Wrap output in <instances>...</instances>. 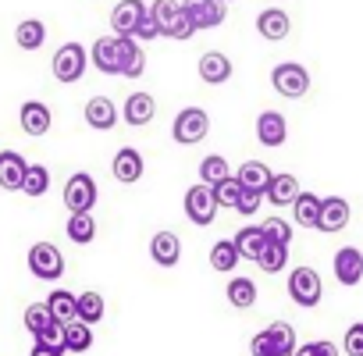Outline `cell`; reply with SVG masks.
<instances>
[{
	"label": "cell",
	"mask_w": 363,
	"mask_h": 356,
	"mask_svg": "<svg viewBox=\"0 0 363 356\" xmlns=\"http://www.w3.org/2000/svg\"><path fill=\"white\" fill-rule=\"evenodd\" d=\"M207 132H211V118H207L203 107H182L178 118H174V125H171V139L182 143V146H196V143H203Z\"/></svg>",
	"instance_id": "obj_1"
},
{
	"label": "cell",
	"mask_w": 363,
	"mask_h": 356,
	"mask_svg": "<svg viewBox=\"0 0 363 356\" xmlns=\"http://www.w3.org/2000/svg\"><path fill=\"white\" fill-rule=\"evenodd\" d=\"M89 68V54L82 43H61L54 54V79L57 82H79Z\"/></svg>",
	"instance_id": "obj_2"
},
{
	"label": "cell",
	"mask_w": 363,
	"mask_h": 356,
	"mask_svg": "<svg viewBox=\"0 0 363 356\" xmlns=\"http://www.w3.org/2000/svg\"><path fill=\"white\" fill-rule=\"evenodd\" d=\"M271 86H274L278 96L299 100V96H306V89H310V72H306L303 65H296V61H285V65H278V68L271 72Z\"/></svg>",
	"instance_id": "obj_3"
},
{
	"label": "cell",
	"mask_w": 363,
	"mask_h": 356,
	"mask_svg": "<svg viewBox=\"0 0 363 356\" xmlns=\"http://www.w3.org/2000/svg\"><path fill=\"white\" fill-rule=\"evenodd\" d=\"M289 296H292V303L296 306H317L320 303V296H324V285H320V274L313 271V267H296L292 274H289Z\"/></svg>",
	"instance_id": "obj_4"
},
{
	"label": "cell",
	"mask_w": 363,
	"mask_h": 356,
	"mask_svg": "<svg viewBox=\"0 0 363 356\" xmlns=\"http://www.w3.org/2000/svg\"><path fill=\"white\" fill-rule=\"evenodd\" d=\"M178 8L193 22V29H218L228 18V4H221V0H182Z\"/></svg>",
	"instance_id": "obj_5"
},
{
	"label": "cell",
	"mask_w": 363,
	"mask_h": 356,
	"mask_svg": "<svg viewBox=\"0 0 363 356\" xmlns=\"http://www.w3.org/2000/svg\"><path fill=\"white\" fill-rule=\"evenodd\" d=\"M29 271L40 278V282H57L65 274V257L54 243H36L29 250Z\"/></svg>",
	"instance_id": "obj_6"
},
{
	"label": "cell",
	"mask_w": 363,
	"mask_h": 356,
	"mask_svg": "<svg viewBox=\"0 0 363 356\" xmlns=\"http://www.w3.org/2000/svg\"><path fill=\"white\" fill-rule=\"evenodd\" d=\"M93 204H96V182H93V174H86V171L72 174L68 182H65V207L72 214H89Z\"/></svg>",
	"instance_id": "obj_7"
},
{
	"label": "cell",
	"mask_w": 363,
	"mask_h": 356,
	"mask_svg": "<svg viewBox=\"0 0 363 356\" xmlns=\"http://www.w3.org/2000/svg\"><path fill=\"white\" fill-rule=\"evenodd\" d=\"M114 54H118V75L125 79H139L146 72V54L135 40L128 36H114Z\"/></svg>",
	"instance_id": "obj_8"
},
{
	"label": "cell",
	"mask_w": 363,
	"mask_h": 356,
	"mask_svg": "<svg viewBox=\"0 0 363 356\" xmlns=\"http://www.w3.org/2000/svg\"><path fill=\"white\" fill-rule=\"evenodd\" d=\"M186 218L193 221V225H211L214 218H218V204H214V196H211V186H193L189 193H186Z\"/></svg>",
	"instance_id": "obj_9"
},
{
	"label": "cell",
	"mask_w": 363,
	"mask_h": 356,
	"mask_svg": "<svg viewBox=\"0 0 363 356\" xmlns=\"http://www.w3.org/2000/svg\"><path fill=\"white\" fill-rule=\"evenodd\" d=\"M26 167H29V160L18 150H0V189L18 193L22 178H26Z\"/></svg>",
	"instance_id": "obj_10"
},
{
	"label": "cell",
	"mask_w": 363,
	"mask_h": 356,
	"mask_svg": "<svg viewBox=\"0 0 363 356\" xmlns=\"http://www.w3.org/2000/svg\"><path fill=\"white\" fill-rule=\"evenodd\" d=\"M18 121H22V132L26 135H33V139H40V135H47L50 132V107L47 104H40V100H26L22 104V111H18Z\"/></svg>",
	"instance_id": "obj_11"
},
{
	"label": "cell",
	"mask_w": 363,
	"mask_h": 356,
	"mask_svg": "<svg viewBox=\"0 0 363 356\" xmlns=\"http://www.w3.org/2000/svg\"><path fill=\"white\" fill-rule=\"evenodd\" d=\"M143 153L139 150H132V146H121L118 153H114V164H111V171H114V178L121 186H132V182H139L143 178Z\"/></svg>",
	"instance_id": "obj_12"
},
{
	"label": "cell",
	"mask_w": 363,
	"mask_h": 356,
	"mask_svg": "<svg viewBox=\"0 0 363 356\" xmlns=\"http://www.w3.org/2000/svg\"><path fill=\"white\" fill-rule=\"evenodd\" d=\"M257 139H260L264 146L278 150V146L289 139V121H285V114H278V111H264V114L257 118Z\"/></svg>",
	"instance_id": "obj_13"
},
{
	"label": "cell",
	"mask_w": 363,
	"mask_h": 356,
	"mask_svg": "<svg viewBox=\"0 0 363 356\" xmlns=\"http://www.w3.org/2000/svg\"><path fill=\"white\" fill-rule=\"evenodd\" d=\"M335 278L342 285H359L363 282V253L356 246H342L335 253Z\"/></svg>",
	"instance_id": "obj_14"
},
{
	"label": "cell",
	"mask_w": 363,
	"mask_h": 356,
	"mask_svg": "<svg viewBox=\"0 0 363 356\" xmlns=\"http://www.w3.org/2000/svg\"><path fill=\"white\" fill-rule=\"evenodd\" d=\"M299 196V182H296V174H271L267 178V189H264V200L274 204V207H292V200Z\"/></svg>",
	"instance_id": "obj_15"
},
{
	"label": "cell",
	"mask_w": 363,
	"mask_h": 356,
	"mask_svg": "<svg viewBox=\"0 0 363 356\" xmlns=\"http://www.w3.org/2000/svg\"><path fill=\"white\" fill-rule=\"evenodd\" d=\"M257 33H260L264 40H271V43H281V40L292 33V18H289L281 8H267V11L257 15Z\"/></svg>",
	"instance_id": "obj_16"
},
{
	"label": "cell",
	"mask_w": 363,
	"mask_h": 356,
	"mask_svg": "<svg viewBox=\"0 0 363 356\" xmlns=\"http://www.w3.org/2000/svg\"><path fill=\"white\" fill-rule=\"evenodd\" d=\"M349 225V204L342 196H328L320 200V211H317V228L320 232H342Z\"/></svg>",
	"instance_id": "obj_17"
},
{
	"label": "cell",
	"mask_w": 363,
	"mask_h": 356,
	"mask_svg": "<svg viewBox=\"0 0 363 356\" xmlns=\"http://www.w3.org/2000/svg\"><path fill=\"white\" fill-rule=\"evenodd\" d=\"M274 171L264 164V160H246L232 178H235V182H239V189L242 193H260L264 196V189H267V178H271Z\"/></svg>",
	"instance_id": "obj_18"
},
{
	"label": "cell",
	"mask_w": 363,
	"mask_h": 356,
	"mask_svg": "<svg viewBox=\"0 0 363 356\" xmlns=\"http://www.w3.org/2000/svg\"><path fill=\"white\" fill-rule=\"evenodd\" d=\"M200 79H203L207 86H221V82H228V79H232V61H228V54H221V50H207V54L200 57Z\"/></svg>",
	"instance_id": "obj_19"
},
{
	"label": "cell",
	"mask_w": 363,
	"mask_h": 356,
	"mask_svg": "<svg viewBox=\"0 0 363 356\" xmlns=\"http://www.w3.org/2000/svg\"><path fill=\"white\" fill-rule=\"evenodd\" d=\"M150 257H153V264H160V267H174V264L182 260V243H178V235H174V232H157V235L150 239Z\"/></svg>",
	"instance_id": "obj_20"
},
{
	"label": "cell",
	"mask_w": 363,
	"mask_h": 356,
	"mask_svg": "<svg viewBox=\"0 0 363 356\" xmlns=\"http://www.w3.org/2000/svg\"><path fill=\"white\" fill-rule=\"evenodd\" d=\"M146 15V4L143 0H121V4L111 11V29L118 33V36H132V29H135V22Z\"/></svg>",
	"instance_id": "obj_21"
},
{
	"label": "cell",
	"mask_w": 363,
	"mask_h": 356,
	"mask_svg": "<svg viewBox=\"0 0 363 356\" xmlns=\"http://www.w3.org/2000/svg\"><path fill=\"white\" fill-rule=\"evenodd\" d=\"M153 111H157V100L150 96V93H132L128 100H125V121L132 125V128H143V125H150L153 121Z\"/></svg>",
	"instance_id": "obj_22"
},
{
	"label": "cell",
	"mask_w": 363,
	"mask_h": 356,
	"mask_svg": "<svg viewBox=\"0 0 363 356\" xmlns=\"http://www.w3.org/2000/svg\"><path fill=\"white\" fill-rule=\"evenodd\" d=\"M86 121H89V128H96V132H111V128L118 125V107H114L107 96H93V100L86 104Z\"/></svg>",
	"instance_id": "obj_23"
},
{
	"label": "cell",
	"mask_w": 363,
	"mask_h": 356,
	"mask_svg": "<svg viewBox=\"0 0 363 356\" xmlns=\"http://www.w3.org/2000/svg\"><path fill=\"white\" fill-rule=\"evenodd\" d=\"M232 246H235L239 260H257L260 250H264V232H260V225H246L242 232H235Z\"/></svg>",
	"instance_id": "obj_24"
},
{
	"label": "cell",
	"mask_w": 363,
	"mask_h": 356,
	"mask_svg": "<svg viewBox=\"0 0 363 356\" xmlns=\"http://www.w3.org/2000/svg\"><path fill=\"white\" fill-rule=\"evenodd\" d=\"M104 313H107V306H104V296L100 292H82V296H75V321H82V324H96V321H104Z\"/></svg>",
	"instance_id": "obj_25"
},
{
	"label": "cell",
	"mask_w": 363,
	"mask_h": 356,
	"mask_svg": "<svg viewBox=\"0 0 363 356\" xmlns=\"http://www.w3.org/2000/svg\"><path fill=\"white\" fill-rule=\"evenodd\" d=\"M61 349H65V352H86V349H93V328L82 324V321H68V324H65Z\"/></svg>",
	"instance_id": "obj_26"
},
{
	"label": "cell",
	"mask_w": 363,
	"mask_h": 356,
	"mask_svg": "<svg viewBox=\"0 0 363 356\" xmlns=\"http://www.w3.org/2000/svg\"><path fill=\"white\" fill-rule=\"evenodd\" d=\"M86 54H89V61H93V65H96V68H100L104 75H118V54H114V36H111V40H107V36H100V40H96V43H93V47H89Z\"/></svg>",
	"instance_id": "obj_27"
},
{
	"label": "cell",
	"mask_w": 363,
	"mask_h": 356,
	"mask_svg": "<svg viewBox=\"0 0 363 356\" xmlns=\"http://www.w3.org/2000/svg\"><path fill=\"white\" fill-rule=\"evenodd\" d=\"M43 40H47V26H43L40 18H26V22H18V29H15V43H18L22 50H40Z\"/></svg>",
	"instance_id": "obj_28"
},
{
	"label": "cell",
	"mask_w": 363,
	"mask_h": 356,
	"mask_svg": "<svg viewBox=\"0 0 363 356\" xmlns=\"http://www.w3.org/2000/svg\"><path fill=\"white\" fill-rule=\"evenodd\" d=\"M43 306H47V313H50L57 324H68V321H75V292H68V289H57V292H50V299H47Z\"/></svg>",
	"instance_id": "obj_29"
},
{
	"label": "cell",
	"mask_w": 363,
	"mask_h": 356,
	"mask_svg": "<svg viewBox=\"0 0 363 356\" xmlns=\"http://www.w3.org/2000/svg\"><path fill=\"white\" fill-rule=\"evenodd\" d=\"M317 211H320V196H313V193H299L292 200V218L303 228H317Z\"/></svg>",
	"instance_id": "obj_30"
},
{
	"label": "cell",
	"mask_w": 363,
	"mask_h": 356,
	"mask_svg": "<svg viewBox=\"0 0 363 356\" xmlns=\"http://www.w3.org/2000/svg\"><path fill=\"white\" fill-rule=\"evenodd\" d=\"M65 232H68V239L75 246H89L96 239V221H93V214H72L68 225H65Z\"/></svg>",
	"instance_id": "obj_31"
},
{
	"label": "cell",
	"mask_w": 363,
	"mask_h": 356,
	"mask_svg": "<svg viewBox=\"0 0 363 356\" xmlns=\"http://www.w3.org/2000/svg\"><path fill=\"white\" fill-rule=\"evenodd\" d=\"M47 189H50V167H47V164H29L18 193H26V196H43Z\"/></svg>",
	"instance_id": "obj_32"
},
{
	"label": "cell",
	"mask_w": 363,
	"mask_h": 356,
	"mask_svg": "<svg viewBox=\"0 0 363 356\" xmlns=\"http://www.w3.org/2000/svg\"><path fill=\"white\" fill-rule=\"evenodd\" d=\"M228 174H232V167H228V160H225L221 153H211V157L200 160V178H203V186H218V182H225Z\"/></svg>",
	"instance_id": "obj_33"
},
{
	"label": "cell",
	"mask_w": 363,
	"mask_h": 356,
	"mask_svg": "<svg viewBox=\"0 0 363 356\" xmlns=\"http://www.w3.org/2000/svg\"><path fill=\"white\" fill-rule=\"evenodd\" d=\"M257 264H260V271H267V274H278V271H285V264H289V246L264 243V250H260Z\"/></svg>",
	"instance_id": "obj_34"
},
{
	"label": "cell",
	"mask_w": 363,
	"mask_h": 356,
	"mask_svg": "<svg viewBox=\"0 0 363 356\" xmlns=\"http://www.w3.org/2000/svg\"><path fill=\"white\" fill-rule=\"evenodd\" d=\"M228 303L239 306V310H250L257 303V285L250 278H232L228 282Z\"/></svg>",
	"instance_id": "obj_35"
},
{
	"label": "cell",
	"mask_w": 363,
	"mask_h": 356,
	"mask_svg": "<svg viewBox=\"0 0 363 356\" xmlns=\"http://www.w3.org/2000/svg\"><path fill=\"white\" fill-rule=\"evenodd\" d=\"M235 264H239V253H235L232 239H221V243H214V250H211V267L228 274V271H235Z\"/></svg>",
	"instance_id": "obj_36"
},
{
	"label": "cell",
	"mask_w": 363,
	"mask_h": 356,
	"mask_svg": "<svg viewBox=\"0 0 363 356\" xmlns=\"http://www.w3.org/2000/svg\"><path fill=\"white\" fill-rule=\"evenodd\" d=\"M260 232H264V243H274V246H289L292 243V225L281 221V218H267L260 225Z\"/></svg>",
	"instance_id": "obj_37"
},
{
	"label": "cell",
	"mask_w": 363,
	"mask_h": 356,
	"mask_svg": "<svg viewBox=\"0 0 363 356\" xmlns=\"http://www.w3.org/2000/svg\"><path fill=\"white\" fill-rule=\"evenodd\" d=\"M264 331H267V338H271V345H274L278 352H292V349H296V331H292V324L274 321V324L264 328Z\"/></svg>",
	"instance_id": "obj_38"
},
{
	"label": "cell",
	"mask_w": 363,
	"mask_h": 356,
	"mask_svg": "<svg viewBox=\"0 0 363 356\" xmlns=\"http://www.w3.org/2000/svg\"><path fill=\"white\" fill-rule=\"evenodd\" d=\"M211 196H214V204H218V207H235V204H239V196H242V189H239L235 178L228 174L225 182L211 186Z\"/></svg>",
	"instance_id": "obj_39"
},
{
	"label": "cell",
	"mask_w": 363,
	"mask_h": 356,
	"mask_svg": "<svg viewBox=\"0 0 363 356\" xmlns=\"http://www.w3.org/2000/svg\"><path fill=\"white\" fill-rule=\"evenodd\" d=\"M193 33H196V29H193V22H189L186 15H182V8H178V11L167 18V26L160 29V36H167V40H189Z\"/></svg>",
	"instance_id": "obj_40"
},
{
	"label": "cell",
	"mask_w": 363,
	"mask_h": 356,
	"mask_svg": "<svg viewBox=\"0 0 363 356\" xmlns=\"http://www.w3.org/2000/svg\"><path fill=\"white\" fill-rule=\"evenodd\" d=\"M22 321H26L29 335L36 338V335H40V331H43V328H47V324L54 321V317L47 313V306H43V303H33V306H26V317H22Z\"/></svg>",
	"instance_id": "obj_41"
},
{
	"label": "cell",
	"mask_w": 363,
	"mask_h": 356,
	"mask_svg": "<svg viewBox=\"0 0 363 356\" xmlns=\"http://www.w3.org/2000/svg\"><path fill=\"white\" fill-rule=\"evenodd\" d=\"M178 11V0H153V8H146V15L153 18V26H157V33L167 26V18Z\"/></svg>",
	"instance_id": "obj_42"
},
{
	"label": "cell",
	"mask_w": 363,
	"mask_h": 356,
	"mask_svg": "<svg viewBox=\"0 0 363 356\" xmlns=\"http://www.w3.org/2000/svg\"><path fill=\"white\" fill-rule=\"evenodd\" d=\"M61 338H65V324H57V321H50L40 335H36V345H47V349H61ZM65 352V349H61Z\"/></svg>",
	"instance_id": "obj_43"
},
{
	"label": "cell",
	"mask_w": 363,
	"mask_h": 356,
	"mask_svg": "<svg viewBox=\"0 0 363 356\" xmlns=\"http://www.w3.org/2000/svg\"><path fill=\"white\" fill-rule=\"evenodd\" d=\"M292 356H338V349L331 345V342H306V345H299V349H292Z\"/></svg>",
	"instance_id": "obj_44"
},
{
	"label": "cell",
	"mask_w": 363,
	"mask_h": 356,
	"mask_svg": "<svg viewBox=\"0 0 363 356\" xmlns=\"http://www.w3.org/2000/svg\"><path fill=\"white\" fill-rule=\"evenodd\" d=\"M160 33H157V26H153V18L150 15H143L139 22H135V29H132V36L128 40H135V43H146V40H157Z\"/></svg>",
	"instance_id": "obj_45"
},
{
	"label": "cell",
	"mask_w": 363,
	"mask_h": 356,
	"mask_svg": "<svg viewBox=\"0 0 363 356\" xmlns=\"http://www.w3.org/2000/svg\"><path fill=\"white\" fill-rule=\"evenodd\" d=\"M345 352L349 356H363V324H349V331H345Z\"/></svg>",
	"instance_id": "obj_46"
},
{
	"label": "cell",
	"mask_w": 363,
	"mask_h": 356,
	"mask_svg": "<svg viewBox=\"0 0 363 356\" xmlns=\"http://www.w3.org/2000/svg\"><path fill=\"white\" fill-rule=\"evenodd\" d=\"M260 204H264V196H260V193H242V196H239V204H235V211L250 218V214H257V211H260Z\"/></svg>",
	"instance_id": "obj_47"
},
{
	"label": "cell",
	"mask_w": 363,
	"mask_h": 356,
	"mask_svg": "<svg viewBox=\"0 0 363 356\" xmlns=\"http://www.w3.org/2000/svg\"><path fill=\"white\" fill-rule=\"evenodd\" d=\"M250 352H253V356H271V352H278V349L271 345L267 331H260V335H253V342H250Z\"/></svg>",
	"instance_id": "obj_48"
},
{
	"label": "cell",
	"mask_w": 363,
	"mask_h": 356,
	"mask_svg": "<svg viewBox=\"0 0 363 356\" xmlns=\"http://www.w3.org/2000/svg\"><path fill=\"white\" fill-rule=\"evenodd\" d=\"M29 356H65V352H61V349H47V345H33Z\"/></svg>",
	"instance_id": "obj_49"
},
{
	"label": "cell",
	"mask_w": 363,
	"mask_h": 356,
	"mask_svg": "<svg viewBox=\"0 0 363 356\" xmlns=\"http://www.w3.org/2000/svg\"><path fill=\"white\" fill-rule=\"evenodd\" d=\"M271 356H292V352H271Z\"/></svg>",
	"instance_id": "obj_50"
},
{
	"label": "cell",
	"mask_w": 363,
	"mask_h": 356,
	"mask_svg": "<svg viewBox=\"0 0 363 356\" xmlns=\"http://www.w3.org/2000/svg\"><path fill=\"white\" fill-rule=\"evenodd\" d=\"M221 4H228V0H221Z\"/></svg>",
	"instance_id": "obj_51"
}]
</instances>
